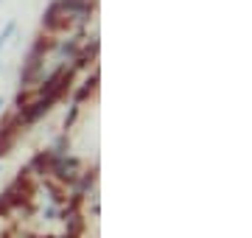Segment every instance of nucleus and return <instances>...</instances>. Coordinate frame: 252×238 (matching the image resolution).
<instances>
[{
	"label": "nucleus",
	"instance_id": "obj_1",
	"mask_svg": "<svg viewBox=\"0 0 252 238\" xmlns=\"http://www.w3.org/2000/svg\"><path fill=\"white\" fill-rule=\"evenodd\" d=\"M81 174V160H76V157L64 154V157H54V165H51V177H54L56 182L62 185H70L79 179Z\"/></svg>",
	"mask_w": 252,
	"mask_h": 238
},
{
	"label": "nucleus",
	"instance_id": "obj_2",
	"mask_svg": "<svg viewBox=\"0 0 252 238\" xmlns=\"http://www.w3.org/2000/svg\"><path fill=\"white\" fill-rule=\"evenodd\" d=\"M42 28H45L48 34H62V31H70L73 28V17L62 9L59 0H54V3L48 6L45 17H42Z\"/></svg>",
	"mask_w": 252,
	"mask_h": 238
},
{
	"label": "nucleus",
	"instance_id": "obj_3",
	"mask_svg": "<svg viewBox=\"0 0 252 238\" xmlns=\"http://www.w3.org/2000/svg\"><path fill=\"white\" fill-rule=\"evenodd\" d=\"M20 129H23L20 115H6L3 126H0V157L11 154V149H14V143L20 138Z\"/></svg>",
	"mask_w": 252,
	"mask_h": 238
},
{
	"label": "nucleus",
	"instance_id": "obj_4",
	"mask_svg": "<svg viewBox=\"0 0 252 238\" xmlns=\"http://www.w3.org/2000/svg\"><path fill=\"white\" fill-rule=\"evenodd\" d=\"M51 165H54V154H51V149H48V151H36L26 168H28L31 177H51Z\"/></svg>",
	"mask_w": 252,
	"mask_h": 238
},
{
	"label": "nucleus",
	"instance_id": "obj_5",
	"mask_svg": "<svg viewBox=\"0 0 252 238\" xmlns=\"http://www.w3.org/2000/svg\"><path fill=\"white\" fill-rule=\"evenodd\" d=\"M95 87H98V70H93L90 79H87V82H84V84L79 87V90L73 92V104H81V101L87 98L90 92H95Z\"/></svg>",
	"mask_w": 252,
	"mask_h": 238
},
{
	"label": "nucleus",
	"instance_id": "obj_6",
	"mask_svg": "<svg viewBox=\"0 0 252 238\" xmlns=\"http://www.w3.org/2000/svg\"><path fill=\"white\" fill-rule=\"evenodd\" d=\"M81 34L79 37H73V39H62V42H59V45H54L56 51H59V56H64V59H73V56L79 54V45H81Z\"/></svg>",
	"mask_w": 252,
	"mask_h": 238
},
{
	"label": "nucleus",
	"instance_id": "obj_7",
	"mask_svg": "<svg viewBox=\"0 0 252 238\" xmlns=\"http://www.w3.org/2000/svg\"><path fill=\"white\" fill-rule=\"evenodd\" d=\"M64 224H67V238H79L81 233H84V216H81V213L64 216Z\"/></svg>",
	"mask_w": 252,
	"mask_h": 238
},
{
	"label": "nucleus",
	"instance_id": "obj_8",
	"mask_svg": "<svg viewBox=\"0 0 252 238\" xmlns=\"http://www.w3.org/2000/svg\"><path fill=\"white\" fill-rule=\"evenodd\" d=\"M67 149H70L67 135H59V138H56V143L51 146V154H54V157H64V154H67Z\"/></svg>",
	"mask_w": 252,
	"mask_h": 238
},
{
	"label": "nucleus",
	"instance_id": "obj_9",
	"mask_svg": "<svg viewBox=\"0 0 252 238\" xmlns=\"http://www.w3.org/2000/svg\"><path fill=\"white\" fill-rule=\"evenodd\" d=\"M79 118V104H73L70 112H67V118H64V129H70L73 126V120Z\"/></svg>",
	"mask_w": 252,
	"mask_h": 238
},
{
	"label": "nucleus",
	"instance_id": "obj_10",
	"mask_svg": "<svg viewBox=\"0 0 252 238\" xmlns=\"http://www.w3.org/2000/svg\"><path fill=\"white\" fill-rule=\"evenodd\" d=\"M42 216H45V219H56V216H59V210H56V205L45 208V210H42Z\"/></svg>",
	"mask_w": 252,
	"mask_h": 238
},
{
	"label": "nucleus",
	"instance_id": "obj_11",
	"mask_svg": "<svg viewBox=\"0 0 252 238\" xmlns=\"http://www.w3.org/2000/svg\"><path fill=\"white\" fill-rule=\"evenodd\" d=\"M11 31H14V26H11V23H9V26H6V31L0 34V48H3V42H6V37H9Z\"/></svg>",
	"mask_w": 252,
	"mask_h": 238
},
{
	"label": "nucleus",
	"instance_id": "obj_12",
	"mask_svg": "<svg viewBox=\"0 0 252 238\" xmlns=\"http://www.w3.org/2000/svg\"><path fill=\"white\" fill-rule=\"evenodd\" d=\"M0 110H3V98H0Z\"/></svg>",
	"mask_w": 252,
	"mask_h": 238
}]
</instances>
